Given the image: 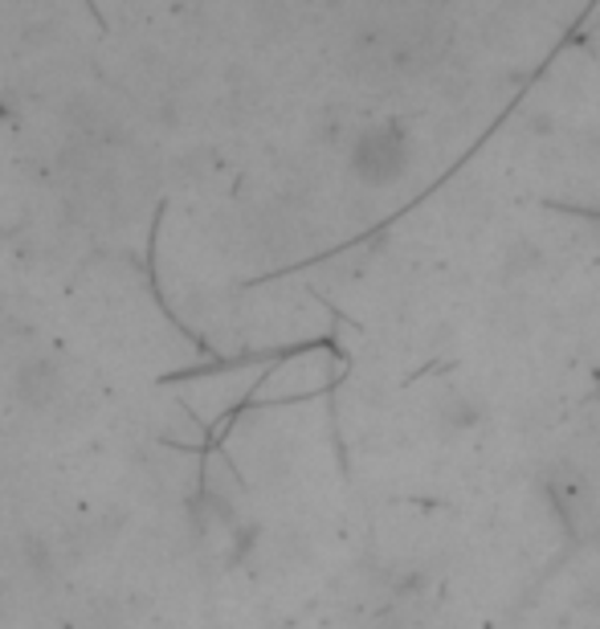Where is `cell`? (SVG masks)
I'll use <instances>...</instances> for the list:
<instances>
[{
	"instance_id": "cell-2",
	"label": "cell",
	"mask_w": 600,
	"mask_h": 629,
	"mask_svg": "<svg viewBox=\"0 0 600 629\" xmlns=\"http://www.w3.org/2000/svg\"><path fill=\"white\" fill-rule=\"evenodd\" d=\"M445 426H454V429H470V426H478V405L466 401V397H454V401L445 405Z\"/></svg>"
},
{
	"instance_id": "cell-1",
	"label": "cell",
	"mask_w": 600,
	"mask_h": 629,
	"mask_svg": "<svg viewBox=\"0 0 600 629\" xmlns=\"http://www.w3.org/2000/svg\"><path fill=\"white\" fill-rule=\"evenodd\" d=\"M347 164H351V176H356L360 185L388 188L409 172V164H413V139H409V132H400L397 123L368 127V132H360L351 139Z\"/></svg>"
}]
</instances>
